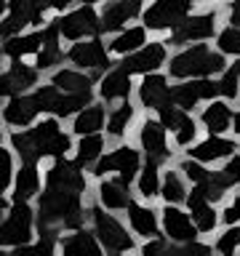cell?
I'll return each instance as SVG.
<instances>
[{
  "instance_id": "d6986e66",
  "label": "cell",
  "mask_w": 240,
  "mask_h": 256,
  "mask_svg": "<svg viewBox=\"0 0 240 256\" xmlns=\"http://www.w3.org/2000/svg\"><path fill=\"white\" fill-rule=\"evenodd\" d=\"M134 94H136V75H131L120 62L96 80V96H99L102 102H107L110 107L118 102L134 99Z\"/></svg>"
},
{
  "instance_id": "bcb514c9",
  "label": "cell",
  "mask_w": 240,
  "mask_h": 256,
  "mask_svg": "<svg viewBox=\"0 0 240 256\" xmlns=\"http://www.w3.org/2000/svg\"><path fill=\"white\" fill-rule=\"evenodd\" d=\"M80 3H94V6H102L104 0H80Z\"/></svg>"
},
{
  "instance_id": "4dcf8cb0",
  "label": "cell",
  "mask_w": 240,
  "mask_h": 256,
  "mask_svg": "<svg viewBox=\"0 0 240 256\" xmlns=\"http://www.w3.org/2000/svg\"><path fill=\"white\" fill-rule=\"evenodd\" d=\"M110 139L107 134L99 131V134H86V136H78L75 142V150H72V158H75V163L80 168H86L88 174H91V168L102 160V155L110 150Z\"/></svg>"
},
{
  "instance_id": "74e56055",
  "label": "cell",
  "mask_w": 240,
  "mask_h": 256,
  "mask_svg": "<svg viewBox=\"0 0 240 256\" xmlns=\"http://www.w3.org/2000/svg\"><path fill=\"white\" fill-rule=\"evenodd\" d=\"M174 166L179 168V171H182L184 176H187V182L192 184V187H198V184L203 182L206 176L211 174V168H214V166H206L203 160H198V158L187 155V152H182V155L174 160Z\"/></svg>"
},
{
  "instance_id": "c3c4849f",
  "label": "cell",
  "mask_w": 240,
  "mask_h": 256,
  "mask_svg": "<svg viewBox=\"0 0 240 256\" xmlns=\"http://www.w3.org/2000/svg\"><path fill=\"white\" fill-rule=\"evenodd\" d=\"M238 256H240V251H238Z\"/></svg>"
},
{
  "instance_id": "ab89813d",
  "label": "cell",
  "mask_w": 240,
  "mask_h": 256,
  "mask_svg": "<svg viewBox=\"0 0 240 256\" xmlns=\"http://www.w3.org/2000/svg\"><path fill=\"white\" fill-rule=\"evenodd\" d=\"M3 158H6V171H3V190H0V192H6V195H8V192L14 190V182H16V174H19L22 158L16 155V150L8 142H3Z\"/></svg>"
},
{
  "instance_id": "4316f807",
  "label": "cell",
  "mask_w": 240,
  "mask_h": 256,
  "mask_svg": "<svg viewBox=\"0 0 240 256\" xmlns=\"http://www.w3.org/2000/svg\"><path fill=\"white\" fill-rule=\"evenodd\" d=\"M232 104L235 102L216 96V99L206 102L198 110L200 126H203L206 134H232V118H235V107Z\"/></svg>"
},
{
  "instance_id": "ac0fdd59",
  "label": "cell",
  "mask_w": 240,
  "mask_h": 256,
  "mask_svg": "<svg viewBox=\"0 0 240 256\" xmlns=\"http://www.w3.org/2000/svg\"><path fill=\"white\" fill-rule=\"evenodd\" d=\"M240 150V139H235L232 134H203L200 139L187 147L184 152L198 160H203L206 166H222L230 155H235Z\"/></svg>"
},
{
  "instance_id": "d4e9b609",
  "label": "cell",
  "mask_w": 240,
  "mask_h": 256,
  "mask_svg": "<svg viewBox=\"0 0 240 256\" xmlns=\"http://www.w3.org/2000/svg\"><path fill=\"white\" fill-rule=\"evenodd\" d=\"M46 190V166L35 163V160H22L19 174H16L14 190L8 192L14 200H32L35 203L38 195Z\"/></svg>"
},
{
  "instance_id": "9c48e42d",
  "label": "cell",
  "mask_w": 240,
  "mask_h": 256,
  "mask_svg": "<svg viewBox=\"0 0 240 256\" xmlns=\"http://www.w3.org/2000/svg\"><path fill=\"white\" fill-rule=\"evenodd\" d=\"M67 64L91 72L99 80L110 67H115L118 59L110 54L107 38L94 35V38H83V40H75V43H67Z\"/></svg>"
},
{
  "instance_id": "5b68a950",
  "label": "cell",
  "mask_w": 240,
  "mask_h": 256,
  "mask_svg": "<svg viewBox=\"0 0 240 256\" xmlns=\"http://www.w3.org/2000/svg\"><path fill=\"white\" fill-rule=\"evenodd\" d=\"M222 24H224L222 6H195V11L184 16V22L166 40L171 48L190 46V43H214Z\"/></svg>"
},
{
  "instance_id": "5bb4252c",
  "label": "cell",
  "mask_w": 240,
  "mask_h": 256,
  "mask_svg": "<svg viewBox=\"0 0 240 256\" xmlns=\"http://www.w3.org/2000/svg\"><path fill=\"white\" fill-rule=\"evenodd\" d=\"M171 91H174L171 75L166 70H160V72H150V75L136 78L134 99L142 107V112H158L163 104L171 102Z\"/></svg>"
},
{
  "instance_id": "60d3db41",
  "label": "cell",
  "mask_w": 240,
  "mask_h": 256,
  "mask_svg": "<svg viewBox=\"0 0 240 256\" xmlns=\"http://www.w3.org/2000/svg\"><path fill=\"white\" fill-rule=\"evenodd\" d=\"M174 251H179V246L171 243L166 235H158V238H150V240H142L139 243L142 256H163V254H174Z\"/></svg>"
},
{
  "instance_id": "83f0119b",
  "label": "cell",
  "mask_w": 240,
  "mask_h": 256,
  "mask_svg": "<svg viewBox=\"0 0 240 256\" xmlns=\"http://www.w3.org/2000/svg\"><path fill=\"white\" fill-rule=\"evenodd\" d=\"M150 38H152V32L144 27L142 22H134V24H128V27H123L120 32H115V35H107V48L120 62V59H126L128 54L139 51L144 43H150Z\"/></svg>"
},
{
  "instance_id": "f546056e",
  "label": "cell",
  "mask_w": 240,
  "mask_h": 256,
  "mask_svg": "<svg viewBox=\"0 0 240 256\" xmlns=\"http://www.w3.org/2000/svg\"><path fill=\"white\" fill-rule=\"evenodd\" d=\"M107 115H110V104L102 102L99 96H96L91 104H86V107L70 120V131L75 134V136L99 134V131H104V128H107Z\"/></svg>"
},
{
  "instance_id": "6da1fadb",
  "label": "cell",
  "mask_w": 240,
  "mask_h": 256,
  "mask_svg": "<svg viewBox=\"0 0 240 256\" xmlns=\"http://www.w3.org/2000/svg\"><path fill=\"white\" fill-rule=\"evenodd\" d=\"M3 136L22 160L35 163L70 158L78 142V136L70 131V123L56 115H40L30 128H6Z\"/></svg>"
},
{
  "instance_id": "7dc6e473",
  "label": "cell",
  "mask_w": 240,
  "mask_h": 256,
  "mask_svg": "<svg viewBox=\"0 0 240 256\" xmlns=\"http://www.w3.org/2000/svg\"><path fill=\"white\" fill-rule=\"evenodd\" d=\"M235 62H238V67H240V59H235Z\"/></svg>"
},
{
  "instance_id": "484cf974",
  "label": "cell",
  "mask_w": 240,
  "mask_h": 256,
  "mask_svg": "<svg viewBox=\"0 0 240 256\" xmlns=\"http://www.w3.org/2000/svg\"><path fill=\"white\" fill-rule=\"evenodd\" d=\"M59 254H64V256H102L107 251L99 243L91 224H83V227L67 230L59 235Z\"/></svg>"
},
{
  "instance_id": "ffe728a7",
  "label": "cell",
  "mask_w": 240,
  "mask_h": 256,
  "mask_svg": "<svg viewBox=\"0 0 240 256\" xmlns=\"http://www.w3.org/2000/svg\"><path fill=\"white\" fill-rule=\"evenodd\" d=\"M142 8L144 0H104L99 6L102 14V35H115L128 24L142 19Z\"/></svg>"
},
{
  "instance_id": "d590c367",
  "label": "cell",
  "mask_w": 240,
  "mask_h": 256,
  "mask_svg": "<svg viewBox=\"0 0 240 256\" xmlns=\"http://www.w3.org/2000/svg\"><path fill=\"white\" fill-rule=\"evenodd\" d=\"M214 254L235 256L240 251V224H222V230L211 238Z\"/></svg>"
},
{
  "instance_id": "f1b7e54d",
  "label": "cell",
  "mask_w": 240,
  "mask_h": 256,
  "mask_svg": "<svg viewBox=\"0 0 240 256\" xmlns=\"http://www.w3.org/2000/svg\"><path fill=\"white\" fill-rule=\"evenodd\" d=\"M46 43V27L24 30L19 35L3 38V56L6 59H35Z\"/></svg>"
},
{
  "instance_id": "7bdbcfd3",
  "label": "cell",
  "mask_w": 240,
  "mask_h": 256,
  "mask_svg": "<svg viewBox=\"0 0 240 256\" xmlns=\"http://www.w3.org/2000/svg\"><path fill=\"white\" fill-rule=\"evenodd\" d=\"M222 11H224V22L238 24V27H240V0H224Z\"/></svg>"
},
{
  "instance_id": "3957f363",
  "label": "cell",
  "mask_w": 240,
  "mask_h": 256,
  "mask_svg": "<svg viewBox=\"0 0 240 256\" xmlns=\"http://www.w3.org/2000/svg\"><path fill=\"white\" fill-rule=\"evenodd\" d=\"M88 224L96 232L99 243L104 246L107 254L123 256V254H139V243L142 240L134 235V230L128 227L126 216L118 211H110V208L99 206L96 200H91V208H88Z\"/></svg>"
},
{
  "instance_id": "8fae6325",
  "label": "cell",
  "mask_w": 240,
  "mask_h": 256,
  "mask_svg": "<svg viewBox=\"0 0 240 256\" xmlns=\"http://www.w3.org/2000/svg\"><path fill=\"white\" fill-rule=\"evenodd\" d=\"M54 19H56V27L62 32L64 43H75V40H83V38L102 35V14H99V6H94V3H78L70 11L54 16Z\"/></svg>"
},
{
  "instance_id": "7a4b0ae2",
  "label": "cell",
  "mask_w": 240,
  "mask_h": 256,
  "mask_svg": "<svg viewBox=\"0 0 240 256\" xmlns=\"http://www.w3.org/2000/svg\"><path fill=\"white\" fill-rule=\"evenodd\" d=\"M230 56H224L214 43H190L171 51L166 72L171 80H190V78H219L230 67Z\"/></svg>"
},
{
  "instance_id": "d6a6232c",
  "label": "cell",
  "mask_w": 240,
  "mask_h": 256,
  "mask_svg": "<svg viewBox=\"0 0 240 256\" xmlns=\"http://www.w3.org/2000/svg\"><path fill=\"white\" fill-rule=\"evenodd\" d=\"M163 168L166 166L155 163V160H144L142 171H139V176H136V182H134L136 198L155 200V203H158V200H160V187H163Z\"/></svg>"
},
{
  "instance_id": "4fadbf2b",
  "label": "cell",
  "mask_w": 240,
  "mask_h": 256,
  "mask_svg": "<svg viewBox=\"0 0 240 256\" xmlns=\"http://www.w3.org/2000/svg\"><path fill=\"white\" fill-rule=\"evenodd\" d=\"M43 80H46V75L35 67V62L6 59L3 75H0V94H3V99H8V96H16V94L35 91Z\"/></svg>"
},
{
  "instance_id": "52a82bcc",
  "label": "cell",
  "mask_w": 240,
  "mask_h": 256,
  "mask_svg": "<svg viewBox=\"0 0 240 256\" xmlns=\"http://www.w3.org/2000/svg\"><path fill=\"white\" fill-rule=\"evenodd\" d=\"M144 166V152L134 139L110 144V150L102 155V160L91 168V179H102V176H120L123 182L134 184Z\"/></svg>"
},
{
  "instance_id": "f6af8a7d",
  "label": "cell",
  "mask_w": 240,
  "mask_h": 256,
  "mask_svg": "<svg viewBox=\"0 0 240 256\" xmlns=\"http://www.w3.org/2000/svg\"><path fill=\"white\" fill-rule=\"evenodd\" d=\"M195 6H222L224 0H192Z\"/></svg>"
},
{
  "instance_id": "b9f144b4",
  "label": "cell",
  "mask_w": 240,
  "mask_h": 256,
  "mask_svg": "<svg viewBox=\"0 0 240 256\" xmlns=\"http://www.w3.org/2000/svg\"><path fill=\"white\" fill-rule=\"evenodd\" d=\"M222 171H224V176H227L230 179V184L235 190H240V150L235 152V155H230L227 160H224V163L219 166Z\"/></svg>"
},
{
  "instance_id": "cb8c5ba5",
  "label": "cell",
  "mask_w": 240,
  "mask_h": 256,
  "mask_svg": "<svg viewBox=\"0 0 240 256\" xmlns=\"http://www.w3.org/2000/svg\"><path fill=\"white\" fill-rule=\"evenodd\" d=\"M40 115H43V107H40L35 91L8 96L3 104V126L6 128H30Z\"/></svg>"
},
{
  "instance_id": "277c9868",
  "label": "cell",
  "mask_w": 240,
  "mask_h": 256,
  "mask_svg": "<svg viewBox=\"0 0 240 256\" xmlns=\"http://www.w3.org/2000/svg\"><path fill=\"white\" fill-rule=\"evenodd\" d=\"M131 139L139 144V150L144 152V160H155L160 166H171L174 160L182 155V152L176 150L174 139H171V131L163 126V120H160L155 112H142Z\"/></svg>"
},
{
  "instance_id": "30bf717a",
  "label": "cell",
  "mask_w": 240,
  "mask_h": 256,
  "mask_svg": "<svg viewBox=\"0 0 240 256\" xmlns=\"http://www.w3.org/2000/svg\"><path fill=\"white\" fill-rule=\"evenodd\" d=\"M155 115L163 120V126L171 131V139L176 144V150L184 152L187 147H192L200 136H203V126H200V118H198V112H190V110H184L179 107L176 102H168L163 104Z\"/></svg>"
},
{
  "instance_id": "9a60e30c",
  "label": "cell",
  "mask_w": 240,
  "mask_h": 256,
  "mask_svg": "<svg viewBox=\"0 0 240 256\" xmlns=\"http://www.w3.org/2000/svg\"><path fill=\"white\" fill-rule=\"evenodd\" d=\"M160 222H163V235L176 246H187L192 240L203 238L198 224L192 222L187 206L179 203H160Z\"/></svg>"
},
{
  "instance_id": "7402d4cb",
  "label": "cell",
  "mask_w": 240,
  "mask_h": 256,
  "mask_svg": "<svg viewBox=\"0 0 240 256\" xmlns=\"http://www.w3.org/2000/svg\"><path fill=\"white\" fill-rule=\"evenodd\" d=\"M142 118V107L136 104V99H126V102H118L110 107V115H107V139L112 144L118 142H128L134 136V128Z\"/></svg>"
},
{
  "instance_id": "603a6c76",
  "label": "cell",
  "mask_w": 240,
  "mask_h": 256,
  "mask_svg": "<svg viewBox=\"0 0 240 256\" xmlns=\"http://www.w3.org/2000/svg\"><path fill=\"white\" fill-rule=\"evenodd\" d=\"M184 206H187L192 222L198 224V230L203 238H214L216 232L222 230V206H216L214 200H208L198 187L190 190V198Z\"/></svg>"
},
{
  "instance_id": "ba28073f",
  "label": "cell",
  "mask_w": 240,
  "mask_h": 256,
  "mask_svg": "<svg viewBox=\"0 0 240 256\" xmlns=\"http://www.w3.org/2000/svg\"><path fill=\"white\" fill-rule=\"evenodd\" d=\"M195 11L192 0H147L142 8V24L155 38H168L184 22V16Z\"/></svg>"
},
{
  "instance_id": "e0dca14e",
  "label": "cell",
  "mask_w": 240,
  "mask_h": 256,
  "mask_svg": "<svg viewBox=\"0 0 240 256\" xmlns=\"http://www.w3.org/2000/svg\"><path fill=\"white\" fill-rule=\"evenodd\" d=\"M128 227L134 230V235L139 240H150L163 235V222H160V206H155V200H142L134 198L131 206L123 211Z\"/></svg>"
},
{
  "instance_id": "836d02e7",
  "label": "cell",
  "mask_w": 240,
  "mask_h": 256,
  "mask_svg": "<svg viewBox=\"0 0 240 256\" xmlns=\"http://www.w3.org/2000/svg\"><path fill=\"white\" fill-rule=\"evenodd\" d=\"M190 190H192V184L187 182V176H184L174 163L163 168L160 203H179V206H184V203H187V198H190Z\"/></svg>"
},
{
  "instance_id": "1f68e13d",
  "label": "cell",
  "mask_w": 240,
  "mask_h": 256,
  "mask_svg": "<svg viewBox=\"0 0 240 256\" xmlns=\"http://www.w3.org/2000/svg\"><path fill=\"white\" fill-rule=\"evenodd\" d=\"M56 88L62 91H70V94H80V91H96V78L91 72L80 70V67H72V64H62L56 67L51 75H46Z\"/></svg>"
},
{
  "instance_id": "8992f818",
  "label": "cell",
  "mask_w": 240,
  "mask_h": 256,
  "mask_svg": "<svg viewBox=\"0 0 240 256\" xmlns=\"http://www.w3.org/2000/svg\"><path fill=\"white\" fill-rule=\"evenodd\" d=\"M38 238V211L32 200H14L0 222V251L11 254Z\"/></svg>"
},
{
  "instance_id": "e575fe53",
  "label": "cell",
  "mask_w": 240,
  "mask_h": 256,
  "mask_svg": "<svg viewBox=\"0 0 240 256\" xmlns=\"http://www.w3.org/2000/svg\"><path fill=\"white\" fill-rule=\"evenodd\" d=\"M94 99H96V91H80V94H70V91H62V88H59V96H56V102H54L51 115L62 118L64 123H70V120L75 118L78 112L86 107V104H91Z\"/></svg>"
},
{
  "instance_id": "f35d334b",
  "label": "cell",
  "mask_w": 240,
  "mask_h": 256,
  "mask_svg": "<svg viewBox=\"0 0 240 256\" xmlns=\"http://www.w3.org/2000/svg\"><path fill=\"white\" fill-rule=\"evenodd\" d=\"M219 96L222 99H230V102H240V67L238 62H230V67L222 72L219 78Z\"/></svg>"
},
{
  "instance_id": "ee69618b",
  "label": "cell",
  "mask_w": 240,
  "mask_h": 256,
  "mask_svg": "<svg viewBox=\"0 0 240 256\" xmlns=\"http://www.w3.org/2000/svg\"><path fill=\"white\" fill-rule=\"evenodd\" d=\"M232 136L240 139V102L235 104V118H232Z\"/></svg>"
},
{
  "instance_id": "8d00e7d4",
  "label": "cell",
  "mask_w": 240,
  "mask_h": 256,
  "mask_svg": "<svg viewBox=\"0 0 240 256\" xmlns=\"http://www.w3.org/2000/svg\"><path fill=\"white\" fill-rule=\"evenodd\" d=\"M214 46L219 48L224 56H230V59H240V27L224 22L222 30L216 32V38H214Z\"/></svg>"
},
{
  "instance_id": "2e32d148",
  "label": "cell",
  "mask_w": 240,
  "mask_h": 256,
  "mask_svg": "<svg viewBox=\"0 0 240 256\" xmlns=\"http://www.w3.org/2000/svg\"><path fill=\"white\" fill-rule=\"evenodd\" d=\"M219 96V80L216 78H190V80H174L171 102L179 107L198 112L206 102H211Z\"/></svg>"
},
{
  "instance_id": "7c38bea8",
  "label": "cell",
  "mask_w": 240,
  "mask_h": 256,
  "mask_svg": "<svg viewBox=\"0 0 240 256\" xmlns=\"http://www.w3.org/2000/svg\"><path fill=\"white\" fill-rule=\"evenodd\" d=\"M171 51L174 48L168 46L166 38H150V43H144L139 51L128 54L126 59H120V64L131 72V75L142 78V75H150V72H160L168 67V59H171Z\"/></svg>"
},
{
  "instance_id": "44dd1931",
  "label": "cell",
  "mask_w": 240,
  "mask_h": 256,
  "mask_svg": "<svg viewBox=\"0 0 240 256\" xmlns=\"http://www.w3.org/2000/svg\"><path fill=\"white\" fill-rule=\"evenodd\" d=\"M94 200L104 208H110V211H118L123 214L128 206H131V200L136 198L134 192V184L123 182L120 176H102V179H94Z\"/></svg>"
}]
</instances>
